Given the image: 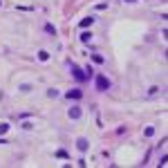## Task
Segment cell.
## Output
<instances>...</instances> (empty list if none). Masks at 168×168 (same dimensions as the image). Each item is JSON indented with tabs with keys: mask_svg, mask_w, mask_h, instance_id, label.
Returning a JSON list of instances; mask_svg holds the SVG:
<instances>
[{
	"mask_svg": "<svg viewBox=\"0 0 168 168\" xmlns=\"http://www.w3.org/2000/svg\"><path fill=\"white\" fill-rule=\"evenodd\" d=\"M94 88L99 92H108L110 88H112V81H110L106 74H96V76H94Z\"/></svg>",
	"mask_w": 168,
	"mask_h": 168,
	"instance_id": "obj_1",
	"label": "cell"
},
{
	"mask_svg": "<svg viewBox=\"0 0 168 168\" xmlns=\"http://www.w3.org/2000/svg\"><path fill=\"white\" fill-rule=\"evenodd\" d=\"M69 69H72V76L76 79V81H88V74H85V69H81L79 65H69Z\"/></svg>",
	"mask_w": 168,
	"mask_h": 168,
	"instance_id": "obj_2",
	"label": "cell"
},
{
	"mask_svg": "<svg viewBox=\"0 0 168 168\" xmlns=\"http://www.w3.org/2000/svg\"><path fill=\"white\" fill-rule=\"evenodd\" d=\"M81 114H83V110H81L79 106H72V108L67 110V117L72 119V121H76V119H81Z\"/></svg>",
	"mask_w": 168,
	"mask_h": 168,
	"instance_id": "obj_3",
	"label": "cell"
},
{
	"mask_svg": "<svg viewBox=\"0 0 168 168\" xmlns=\"http://www.w3.org/2000/svg\"><path fill=\"white\" fill-rule=\"evenodd\" d=\"M76 148L81 150V153H88V148H90V141H88L85 137H79V139H76Z\"/></svg>",
	"mask_w": 168,
	"mask_h": 168,
	"instance_id": "obj_4",
	"label": "cell"
},
{
	"mask_svg": "<svg viewBox=\"0 0 168 168\" xmlns=\"http://www.w3.org/2000/svg\"><path fill=\"white\" fill-rule=\"evenodd\" d=\"M65 96H67V99H74V101H79L81 96H83V92H81L79 88H74V90H67V92H65Z\"/></svg>",
	"mask_w": 168,
	"mask_h": 168,
	"instance_id": "obj_5",
	"label": "cell"
},
{
	"mask_svg": "<svg viewBox=\"0 0 168 168\" xmlns=\"http://www.w3.org/2000/svg\"><path fill=\"white\" fill-rule=\"evenodd\" d=\"M94 16H88V18H83V20H81L79 22V27H81V29H88V27H92V25H94Z\"/></svg>",
	"mask_w": 168,
	"mask_h": 168,
	"instance_id": "obj_6",
	"label": "cell"
},
{
	"mask_svg": "<svg viewBox=\"0 0 168 168\" xmlns=\"http://www.w3.org/2000/svg\"><path fill=\"white\" fill-rule=\"evenodd\" d=\"M90 61H94L96 65H103V63H106V59H103L101 54H90Z\"/></svg>",
	"mask_w": 168,
	"mask_h": 168,
	"instance_id": "obj_7",
	"label": "cell"
},
{
	"mask_svg": "<svg viewBox=\"0 0 168 168\" xmlns=\"http://www.w3.org/2000/svg\"><path fill=\"white\" fill-rule=\"evenodd\" d=\"M90 40H92V32H83V34H81V43H85V45H88Z\"/></svg>",
	"mask_w": 168,
	"mask_h": 168,
	"instance_id": "obj_8",
	"label": "cell"
},
{
	"mask_svg": "<svg viewBox=\"0 0 168 168\" xmlns=\"http://www.w3.org/2000/svg\"><path fill=\"white\" fill-rule=\"evenodd\" d=\"M18 90H20V92H32V90H34V85H32V83H20V85H18Z\"/></svg>",
	"mask_w": 168,
	"mask_h": 168,
	"instance_id": "obj_9",
	"label": "cell"
},
{
	"mask_svg": "<svg viewBox=\"0 0 168 168\" xmlns=\"http://www.w3.org/2000/svg\"><path fill=\"white\" fill-rule=\"evenodd\" d=\"M38 61H43V63H45V61H49V52L40 49V52H38Z\"/></svg>",
	"mask_w": 168,
	"mask_h": 168,
	"instance_id": "obj_10",
	"label": "cell"
},
{
	"mask_svg": "<svg viewBox=\"0 0 168 168\" xmlns=\"http://www.w3.org/2000/svg\"><path fill=\"white\" fill-rule=\"evenodd\" d=\"M45 32H47V34H54V36H56V27L52 25V22H45Z\"/></svg>",
	"mask_w": 168,
	"mask_h": 168,
	"instance_id": "obj_11",
	"label": "cell"
},
{
	"mask_svg": "<svg viewBox=\"0 0 168 168\" xmlns=\"http://www.w3.org/2000/svg\"><path fill=\"white\" fill-rule=\"evenodd\" d=\"M47 96H49V99H56V96H59V90L49 88V90H47Z\"/></svg>",
	"mask_w": 168,
	"mask_h": 168,
	"instance_id": "obj_12",
	"label": "cell"
},
{
	"mask_svg": "<svg viewBox=\"0 0 168 168\" xmlns=\"http://www.w3.org/2000/svg\"><path fill=\"white\" fill-rule=\"evenodd\" d=\"M153 135H155V128H153V126H148V128L143 130V137H153Z\"/></svg>",
	"mask_w": 168,
	"mask_h": 168,
	"instance_id": "obj_13",
	"label": "cell"
},
{
	"mask_svg": "<svg viewBox=\"0 0 168 168\" xmlns=\"http://www.w3.org/2000/svg\"><path fill=\"white\" fill-rule=\"evenodd\" d=\"M56 157H61V159H69V155L65 153V150H56Z\"/></svg>",
	"mask_w": 168,
	"mask_h": 168,
	"instance_id": "obj_14",
	"label": "cell"
},
{
	"mask_svg": "<svg viewBox=\"0 0 168 168\" xmlns=\"http://www.w3.org/2000/svg\"><path fill=\"white\" fill-rule=\"evenodd\" d=\"M7 130H9V123H0V137H2Z\"/></svg>",
	"mask_w": 168,
	"mask_h": 168,
	"instance_id": "obj_15",
	"label": "cell"
},
{
	"mask_svg": "<svg viewBox=\"0 0 168 168\" xmlns=\"http://www.w3.org/2000/svg\"><path fill=\"white\" fill-rule=\"evenodd\" d=\"M157 92H159V85H153V88L148 90V94H150V96H155V94H157Z\"/></svg>",
	"mask_w": 168,
	"mask_h": 168,
	"instance_id": "obj_16",
	"label": "cell"
},
{
	"mask_svg": "<svg viewBox=\"0 0 168 168\" xmlns=\"http://www.w3.org/2000/svg\"><path fill=\"white\" fill-rule=\"evenodd\" d=\"M22 128H25V130H32L34 123H32V121H25V123H22Z\"/></svg>",
	"mask_w": 168,
	"mask_h": 168,
	"instance_id": "obj_17",
	"label": "cell"
},
{
	"mask_svg": "<svg viewBox=\"0 0 168 168\" xmlns=\"http://www.w3.org/2000/svg\"><path fill=\"white\" fill-rule=\"evenodd\" d=\"M96 9H99V11L101 9H108V2H99V5H96Z\"/></svg>",
	"mask_w": 168,
	"mask_h": 168,
	"instance_id": "obj_18",
	"label": "cell"
},
{
	"mask_svg": "<svg viewBox=\"0 0 168 168\" xmlns=\"http://www.w3.org/2000/svg\"><path fill=\"white\" fill-rule=\"evenodd\" d=\"M5 143H9V141H7L5 137H0V146H5Z\"/></svg>",
	"mask_w": 168,
	"mask_h": 168,
	"instance_id": "obj_19",
	"label": "cell"
},
{
	"mask_svg": "<svg viewBox=\"0 0 168 168\" xmlns=\"http://www.w3.org/2000/svg\"><path fill=\"white\" fill-rule=\"evenodd\" d=\"M123 2H130V5H132V2H137V0H123Z\"/></svg>",
	"mask_w": 168,
	"mask_h": 168,
	"instance_id": "obj_20",
	"label": "cell"
},
{
	"mask_svg": "<svg viewBox=\"0 0 168 168\" xmlns=\"http://www.w3.org/2000/svg\"><path fill=\"white\" fill-rule=\"evenodd\" d=\"M0 5H2V0H0Z\"/></svg>",
	"mask_w": 168,
	"mask_h": 168,
	"instance_id": "obj_21",
	"label": "cell"
}]
</instances>
